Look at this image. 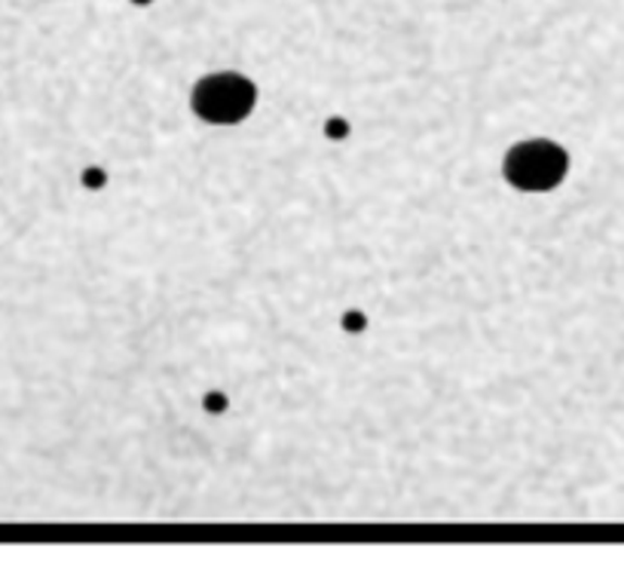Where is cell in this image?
Listing matches in <instances>:
<instances>
[{"mask_svg":"<svg viewBox=\"0 0 624 582\" xmlns=\"http://www.w3.org/2000/svg\"><path fill=\"white\" fill-rule=\"evenodd\" d=\"M254 104H257V86L237 71L208 74L193 86V96H190L193 114L215 126L242 123L254 111Z\"/></svg>","mask_w":624,"mask_h":582,"instance_id":"1","label":"cell"},{"mask_svg":"<svg viewBox=\"0 0 624 582\" xmlns=\"http://www.w3.org/2000/svg\"><path fill=\"white\" fill-rule=\"evenodd\" d=\"M502 172L511 188L523 190V193H545V190H555L566 178L570 154L548 138H530L508 151Z\"/></svg>","mask_w":624,"mask_h":582,"instance_id":"2","label":"cell"},{"mask_svg":"<svg viewBox=\"0 0 624 582\" xmlns=\"http://www.w3.org/2000/svg\"><path fill=\"white\" fill-rule=\"evenodd\" d=\"M324 132H328V138H334V141H338V138H346L349 136V123L346 121H328L324 123Z\"/></svg>","mask_w":624,"mask_h":582,"instance_id":"3","label":"cell"},{"mask_svg":"<svg viewBox=\"0 0 624 582\" xmlns=\"http://www.w3.org/2000/svg\"><path fill=\"white\" fill-rule=\"evenodd\" d=\"M205 412H227V395L224 393H208L205 395Z\"/></svg>","mask_w":624,"mask_h":582,"instance_id":"4","label":"cell"},{"mask_svg":"<svg viewBox=\"0 0 624 582\" xmlns=\"http://www.w3.org/2000/svg\"><path fill=\"white\" fill-rule=\"evenodd\" d=\"M343 326H346V331H361V328H365V316H361V313H346V316H343Z\"/></svg>","mask_w":624,"mask_h":582,"instance_id":"5","label":"cell"},{"mask_svg":"<svg viewBox=\"0 0 624 582\" xmlns=\"http://www.w3.org/2000/svg\"><path fill=\"white\" fill-rule=\"evenodd\" d=\"M86 185H89V188H102L104 172H86Z\"/></svg>","mask_w":624,"mask_h":582,"instance_id":"6","label":"cell"},{"mask_svg":"<svg viewBox=\"0 0 624 582\" xmlns=\"http://www.w3.org/2000/svg\"><path fill=\"white\" fill-rule=\"evenodd\" d=\"M136 3H151V0H136Z\"/></svg>","mask_w":624,"mask_h":582,"instance_id":"7","label":"cell"}]
</instances>
